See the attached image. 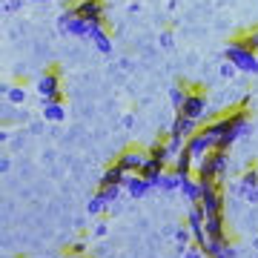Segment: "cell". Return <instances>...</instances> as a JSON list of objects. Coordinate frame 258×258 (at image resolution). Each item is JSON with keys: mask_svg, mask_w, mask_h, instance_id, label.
<instances>
[{"mask_svg": "<svg viewBox=\"0 0 258 258\" xmlns=\"http://www.w3.org/2000/svg\"><path fill=\"white\" fill-rule=\"evenodd\" d=\"M247 126H249L247 106H235L232 112H227V115H221V118L204 123L201 132L210 138V144L215 149H230L232 144H235V141L247 132Z\"/></svg>", "mask_w": 258, "mask_h": 258, "instance_id": "6da1fadb", "label": "cell"}, {"mask_svg": "<svg viewBox=\"0 0 258 258\" xmlns=\"http://www.w3.org/2000/svg\"><path fill=\"white\" fill-rule=\"evenodd\" d=\"M227 149H210L201 161H195V178L198 181H221L227 172Z\"/></svg>", "mask_w": 258, "mask_h": 258, "instance_id": "7a4b0ae2", "label": "cell"}, {"mask_svg": "<svg viewBox=\"0 0 258 258\" xmlns=\"http://www.w3.org/2000/svg\"><path fill=\"white\" fill-rule=\"evenodd\" d=\"M224 57H227V60H230V63L238 69V72L258 75V55L252 52V49H247L244 43H238V40H232L230 46H227Z\"/></svg>", "mask_w": 258, "mask_h": 258, "instance_id": "3957f363", "label": "cell"}, {"mask_svg": "<svg viewBox=\"0 0 258 258\" xmlns=\"http://www.w3.org/2000/svg\"><path fill=\"white\" fill-rule=\"evenodd\" d=\"M37 95L43 101H63L60 92V72L57 69H46V72L37 78Z\"/></svg>", "mask_w": 258, "mask_h": 258, "instance_id": "277c9868", "label": "cell"}, {"mask_svg": "<svg viewBox=\"0 0 258 258\" xmlns=\"http://www.w3.org/2000/svg\"><path fill=\"white\" fill-rule=\"evenodd\" d=\"M57 26H60V32H63V35L89 37V29H92V23H89V20H83L75 9H66L63 15L57 18Z\"/></svg>", "mask_w": 258, "mask_h": 258, "instance_id": "5b68a950", "label": "cell"}, {"mask_svg": "<svg viewBox=\"0 0 258 258\" xmlns=\"http://www.w3.org/2000/svg\"><path fill=\"white\" fill-rule=\"evenodd\" d=\"M178 115H186V118H192V120H204L207 118V95L201 89H189L184 106L178 109Z\"/></svg>", "mask_w": 258, "mask_h": 258, "instance_id": "8992f818", "label": "cell"}, {"mask_svg": "<svg viewBox=\"0 0 258 258\" xmlns=\"http://www.w3.org/2000/svg\"><path fill=\"white\" fill-rule=\"evenodd\" d=\"M72 9L78 12L83 20H89V23H103V12H106V6H103V0H75Z\"/></svg>", "mask_w": 258, "mask_h": 258, "instance_id": "52a82bcc", "label": "cell"}, {"mask_svg": "<svg viewBox=\"0 0 258 258\" xmlns=\"http://www.w3.org/2000/svg\"><path fill=\"white\" fill-rule=\"evenodd\" d=\"M147 149H135V147H129V149H123L118 155V164L126 169V172H141V166L147 164Z\"/></svg>", "mask_w": 258, "mask_h": 258, "instance_id": "ba28073f", "label": "cell"}, {"mask_svg": "<svg viewBox=\"0 0 258 258\" xmlns=\"http://www.w3.org/2000/svg\"><path fill=\"white\" fill-rule=\"evenodd\" d=\"M195 132H198V120L186 118V115H178L175 123H172V129H169L166 135H169V138H175V141H184V144H186V138H189V135H195Z\"/></svg>", "mask_w": 258, "mask_h": 258, "instance_id": "9c48e42d", "label": "cell"}, {"mask_svg": "<svg viewBox=\"0 0 258 258\" xmlns=\"http://www.w3.org/2000/svg\"><path fill=\"white\" fill-rule=\"evenodd\" d=\"M210 149H215V147H212V144H210V138L204 135L201 129H198L195 135H189V138H186V152H189V155H192L195 161H201V158L207 155Z\"/></svg>", "mask_w": 258, "mask_h": 258, "instance_id": "30bf717a", "label": "cell"}, {"mask_svg": "<svg viewBox=\"0 0 258 258\" xmlns=\"http://www.w3.org/2000/svg\"><path fill=\"white\" fill-rule=\"evenodd\" d=\"M204 255L210 258H232L235 255V247H232L227 238H210L207 247H204Z\"/></svg>", "mask_w": 258, "mask_h": 258, "instance_id": "8fae6325", "label": "cell"}, {"mask_svg": "<svg viewBox=\"0 0 258 258\" xmlns=\"http://www.w3.org/2000/svg\"><path fill=\"white\" fill-rule=\"evenodd\" d=\"M123 189H126L132 198H144V195L152 189V184H149V178H144L141 172H129L126 184H123Z\"/></svg>", "mask_w": 258, "mask_h": 258, "instance_id": "7c38bea8", "label": "cell"}, {"mask_svg": "<svg viewBox=\"0 0 258 258\" xmlns=\"http://www.w3.org/2000/svg\"><path fill=\"white\" fill-rule=\"evenodd\" d=\"M178 192L184 195V201H186V204H201V192H204V186H201V181H198V178L186 175V178H184V184H181V189H178Z\"/></svg>", "mask_w": 258, "mask_h": 258, "instance_id": "4fadbf2b", "label": "cell"}, {"mask_svg": "<svg viewBox=\"0 0 258 258\" xmlns=\"http://www.w3.org/2000/svg\"><path fill=\"white\" fill-rule=\"evenodd\" d=\"M89 40L101 49L103 55H106V52H112V37H109V32H106V26H103V23H92V29H89Z\"/></svg>", "mask_w": 258, "mask_h": 258, "instance_id": "5bb4252c", "label": "cell"}, {"mask_svg": "<svg viewBox=\"0 0 258 258\" xmlns=\"http://www.w3.org/2000/svg\"><path fill=\"white\" fill-rule=\"evenodd\" d=\"M126 178H129V172L118 164V161H115L112 166H106V172L101 175V186H109V184H120V186H123V184H126Z\"/></svg>", "mask_w": 258, "mask_h": 258, "instance_id": "9a60e30c", "label": "cell"}, {"mask_svg": "<svg viewBox=\"0 0 258 258\" xmlns=\"http://www.w3.org/2000/svg\"><path fill=\"white\" fill-rule=\"evenodd\" d=\"M204 227H207V235H210V238H227V224H224V212H218V215H207Z\"/></svg>", "mask_w": 258, "mask_h": 258, "instance_id": "2e32d148", "label": "cell"}, {"mask_svg": "<svg viewBox=\"0 0 258 258\" xmlns=\"http://www.w3.org/2000/svg\"><path fill=\"white\" fill-rule=\"evenodd\" d=\"M184 178L178 169H166L164 178H161V192H178L181 189V184H184Z\"/></svg>", "mask_w": 258, "mask_h": 258, "instance_id": "e0dca14e", "label": "cell"}, {"mask_svg": "<svg viewBox=\"0 0 258 258\" xmlns=\"http://www.w3.org/2000/svg\"><path fill=\"white\" fill-rule=\"evenodd\" d=\"M43 118L49 123H60L66 118V109H63V101H43Z\"/></svg>", "mask_w": 258, "mask_h": 258, "instance_id": "ac0fdd59", "label": "cell"}, {"mask_svg": "<svg viewBox=\"0 0 258 258\" xmlns=\"http://www.w3.org/2000/svg\"><path fill=\"white\" fill-rule=\"evenodd\" d=\"M149 158H158V161H164V164H169L172 161V152H169V147H166V138H158L152 147L147 149Z\"/></svg>", "mask_w": 258, "mask_h": 258, "instance_id": "d6986e66", "label": "cell"}, {"mask_svg": "<svg viewBox=\"0 0 258 258\" xmlns=\"http://www.w3.org/2000/svg\"><path fill=\"white\" fill-rule=\"evenodd\" d=\"M192 166H195V158L189 155V152H186V147H184L175 155V169L181 172V175H192Z\"/></svg>", "mask_w": 258, "mask_h": 258, "instance_id": "ffe728a7", "label": "cell"}, {"mask_svg": "<svg viewBox=\"0 0 258 258\" xmlns=\"http://www.w3.org/2000/svg\"><path fill=\"white\" fill-rule=\"evenodd\" d=\"M0 92L6 95V101L15 103V106L26 101V92H23V86H12V83H3V86H0Z\"/></svg>", "mask_w": 258, "mask_h": 258, "instance_id": "44dd1931", "label": "cell"}, {"mask_svg": "<svg viewBox=\"0 0 258 258\" xmlns=\"http://www.w3.org/2000/svg\"><path fill=\"white\" fill-rule=\"evenodd\" d=\"M120 189H123L120 184H109V186H101V189H98V195H101L106 204H115L120 198Z\"/></svg>", "mask_w": 258, "mask_h": 258, "instance_id": "7402d4cb", "label": "cell"}, {"mask_svg": "<svg viewBox=\"0 0 258 258\" xmlns=\"http://www.w3.org/2000/svg\"><path fill=\"white\" fill-rule=\"evenodd\" d=\"M235 40H238V43H244L247 49H252V52L258 55V29H249V32H244V35H238Z\"/></svg>", "mask_w": 258, "mask_h": 258, "instance_id": "603a6c76", "label": "cell"}, {"mask_svg": "<svg viewBox=\"0 0 258 258\" xmlns=\"http://www.w3.org/2000/svg\"><path fill=\"white\" fill-rule=\"evenodd\" d=\"M186 92H189V89H184V86H172V89H169V101H172V106H175V112L181 109V106H184V101H186Z\"/></svg>", "mask_w": 258, "mask_h": 258, "instance_id": "cb8c5ba5", "label": "cell"}, {"mask_svg": "<svg viewBox=\"0 0 258 258\" xmlns=\"http://www.w3.org/2000/svg\"><path fill=\"white\" fill-rule=\"evenodd\" d=\"M238 186H258V166H249L247 172L241 175V184Z\"/></svg>", "mask_w": 258, "mask_h": 258, "instance_id": "d4e9b609", "label": "cell"}, {"mask_svg": "<svg viewBox=\"0 0 258 258\" xmlns=\"http://www.w3.org/2000/svg\"><path fill=\"white\" fill-rule=\"evenodd\" d=\"M106 207H109V204L103 201L101 195H95L92 201L86 204V210H89V215H101V212H103V210H106Z\"/></svg>", "mask_w": 258, "mask_h": 258, "instance_id": "484cf974", "label": "cell"}, {"mask_svg": "<svg viewBox=\"0 0 258 258\" xmlns=\"http://www.w3.org/2000/svg\"><path fill=\"white\" fill-rule=\"evenodd\" d=\"M175 238H178V244H181V249H186V244L192 241V230H189V224H186V227H181V230L175 232Z\"/></svg>", "mask_w": 258, "mask_h": 258, "instance_id": "4316f807", "label": "cell"}, {"mask_svg": "<svg viewBox=\"0 0 258 258\" xmlns=\"http://www.w3.org/2000/svg\"><path fill=\"white\" fill-rule=\"evenodd\" d=\"M238 192L244 195V201H249V204L258 201V186H238Z\"/></svg>", "mask_w": 258, "mask_h": 258, "instance_id": "83f0119b", "label": "cell"}, {"mask_svg": "<svg viewBox=\"0 0 258 258\" xmlns=\"http://www.w3.org/2000/svg\"><path fill=\"white\" fill-rule=\"evenodd\" d=\"M86 249H89L86 247V241H75L72 247H69V252H75V255H86Z\"/></svg>", "mask_w": 258, "mask_h": 258, "instance_id": "f1b7e54d", "label": "cell"}, {"mask_svg": "<svg viewBox=\"0 0 258 258\" xmlns=\"http://www.w3.org/2000/svg\"><path fill=\"white\" fill-rule=\"evenodd\" d=\"M161 46H164V49L172 46V32H161Z\"/></svg>", "mask_w": 258, "mask_h": 258, "instance_id": "f546056e", "label": "cell"}, {"mask_svg": "<svg viewBox=\"0 0 258 258\" xmlns=\"http://www.w3.org/2000/svg\"><path fill=\"white\" fill-rule=\"evenodd\" d=\"M221 75H224V78H232V75H235V66H232L230 60H227V63L221 66Z\"/></svg>", "mask_w": 258, "mask_h": 258, "instance_id": "4dcf8cb0", "label": "cell"}, {"mask_svg": "<svg viewBox=\"0 0 258 258\" xmlns=\"http://www.w3.org/2000/svg\"><path fill=\"white\" fill-rule=\"evenodd\" d=\"M3 6H6V12H15V9H18V6H20V0H6Z\"/></svg>", "mask_w": 258, "mask_h": 258, "instance_id": "1f68e13d", "label": "cell"}, {"mask_svg": "<svg viewBox=\"0 0 258 258\" xmlns=\"http://www.w3.org/2000/svg\"><path fill=\"white\" fill-rule=\"evenodd\" d=\"M60 258H83V255H75V252H69V255H60Z\"/></svg>", "mask_w": 258, "mask_h": 258, "instance_id": "d6a6232c", "label": "cell"}, {"mask_svg": "<svg viewBox=\"0 0 258 258\" xmlns=\"http://www.w3.org/2000/svg\"><path fill=\"white\" fill-rule=\"evenodd\" d=\"M32 3H49V0H32Z\"/></svg>", "mask_w": 258, "mask_h": 258, "instance_id": "836d02e7", "label": "cell"}, {"mask_svg": "<svg viewBox=\"0 0 258 258\" xmlns=\"http://www.w3.org/2000/svg\"><path fill=\"white\" fill-rule=\"evenodd\" d=\"M204 258H210V255H204Z\"/></svg>", "mask_w": 258, "mask_h": 258, "instance_id": "e575fe53", "label": "cell"}]
</instances>
